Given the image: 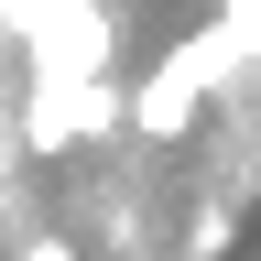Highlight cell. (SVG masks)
I'll list each match as a JSON object with an SVG mask.
<instances>
[{
	"instance_id": "obj_1",
	"label": "cell",
	"mask_w": 261,
	"mask_h": 261,
	"mask_svg": "<svg viewBox=\"0 0 261 261\" xmlns=\"http://www.w3.org/2000/svg\"><path fill=\"white\" fill-rule=\"evenodd\" d=\"M261 196V0H0V261H228Z\"/></svg>"
}]
</instances>
